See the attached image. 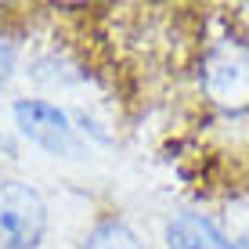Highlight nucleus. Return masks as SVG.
<instances>
[{
  "label": "nucleus",
  "instance_id": "nucleus-1",
  "mask_svg": "<svg viewBox=\"0 0 249 249\" xmlns=\"http://www.w3.org/2000/svg\"><path fill=\"white\" fill-rule=\"evenodd\" d=\"M202 90L213 105L228 112L249 108V44L246 40H220L202 58Z\"/></svg>",
  "mask_w": 249,
  "mask_h": 249
},
{
  "label": "nucleus",
  "instance_id": "nucleus-5",
  "mask_svg": "<svg viewBox=\"0 0 249 249\" xmlns=\"http://www.w3.org/2000/svg\"><path fill=\"white\" fill-rule=\"evenodd\" d=\"M80 249H144V242L123 220H101V224L83 238Z\"/></svg>",
  "mask_w": 249,
  "mask_h": 249
},
{
  "label": "nucleus",
  "instance_id": "nucleus-6",
  "mask_svg": "<svg viewBox=\"0 0 249 249\" xmlns=\"http://www.w3.org/2000/svg\"><path fill=\"white\" fill-rule=\"evenodd\" d=\"M11 76H15V47L0 40V87H7Z\"/></svg>",
  "mask_w": 249,
  "mask_h": 249
},
{
  "label": "nucleus",
  "instance_id": "nucleus-3",
  "mask_svg": "<svg viewBox=\"0 0 249 249\" xmlns=\"http://www.w3.org/2000/svg\"><path fill=\"white\" fill-rule=\"evenodd\" d=\"M15 123L18 130L29 137L33 144H40L51 156H65L72 148V126L69 116L51 101H36V98H22L15 101Z\"/></svg>",
  "mask_w": 249,
  "mask_h": 249
},
{
  "label": "nucleus",
  "instance_id": "nucleus-2",
  "mask_svg": "<svg viewBox=\"0 0 249 249\" xmlns=\"http://www.w3.org/2000/svg\"><path fill=\"white\" fill-rule=\"evenodd\" d=\"M47 231V206L25 181H0V249H36Z\"/></svg>",
  "mask_w": 249,
  "mask_h": 249
},
{
  "label": "nucleus",
  "instance_id": "nucleus-4",
  "mask_svg": "<svg viewBox=\"0 0 249 249\" xmlns=\"http://www.w3.org/2000/svg\"><path fill=\"white\" fill-rule=\"evenodd\" d=\"M166 249H238L202 213H181L166 228Z\"/></svg>",
  "mask_w": 249,
  "mask_h": 249
},
{
  "label": "nucleus",
  "instance_id": "nucleus-7",
  "mask_svg": "<svg viewBox=\"0 0 249 249\" xmlns=\"http://www.w3.org/2000/svg\"><path fill=\"white\" fill-rule=\"evenodd\" d=\"M238 249H249V235H246V238H242V246H238Z\"/></svg>",
  "mask_w": 249,
  "mask_h": 249
}]
</instances>
